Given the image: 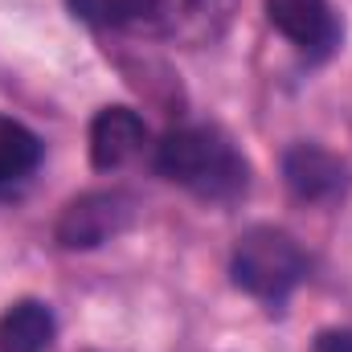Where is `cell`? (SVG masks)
I'll return each instance as SVG.
<instances>
[{"label":"cell","mask_w":352,"mask_h":352,"mask_svg":"<svg viewBox=\"0 0 352 352\" xmlns=\"http://www.w3.org/2000/svg\"><path fill=\"white\" fill-rule=\"evenodd\" d=\"M156 173L209 201H230L246 188L250 168L213 127H176L156 144Z\"/></svg>","instance_id":"cell-1"},{"label":"cell","mask_w":352,"mask_h":352,"mask_svg":"<svg viewBox=\"0 0 352 352\" xmlns=\"http://www.w3.org/2000/svg\"><path fill=\"white\" fill-rule=\"evenodd\" d=\"M230 274H234V283L246 295H254V299H263L270 307H278L307 278V254H303V246L287 230L254 226V230H246L238 238Z\"/></svg>","instance_id":"cell-2"},{"label":"cell","mask_w":352,"mask_h":352,"mask_svg":"<svg viewBox=\"0 0 352 352\" xmlns=\"http://www.w3.org/2000/svg\"><path fill=\"white\" fill-rule=\"evenodd\" d=\"M135 217V201L119 188H98L74 197L62 217H58V242L66 250H94L102 242H111L115 234H123Z\"/></svg>","instance_id":"cell-3"},{"label":"cell","mask_w":352,"mask_h":352,"mask_svg":"<svg viewBox=\"0 0 352 352\" xmlns=\"http://www.w3.org/2000/svg\"><path fill=\"white\" fill-rule=\"evenodd\" d=\"M234 4L238 0H152L144 25L180 45H209L226 33Z\"/></svg>","instance_id":"cell-4"},{"label":"cell","mask_w":352,"mask_h":352,"mask_svg":"<svg viewBox=\"0 0 352 352\" xmlns=\"http://www.w3.org/2000/svg\"><path fill=\"white\" fill-rule=\"evenodd\" d=\"M266 21L307 58H324L340 41V21L328 0H266Z\"/></svg>","instance_id":"cell-5"},{"label":"cell","mask_w":352,"mask_h":352,"mask_svg":"<svg viewBox=\"0 0 352 352\" xmlns=\"http://www.w3.org/2000/svg\"><path fill=\"white\" fill-rule=\"evenodd\" d=\"M148 144V127L131 107H102L90 123V164L98 173H115L135 160Z\"/></svg>","instance_id":"cell-6"},{"label":"cell","mask_w":352,"mask_h":352,"mask_svg":"<svg viewBox=\"0 0 352 352\" xmlns=\"http://www.w3.org/2000/svg\"><path fill=\"white\" fill-rule=\"evenodd\" d=\"M283 180H287V188H291L299 201H332V197L344 192L349 173H344V164H340L332 152H324L320 144H295V148H287V156H283Z\"/></svg>","instance_id":"cell-7"},{"label":"cell","mask_w":352,"mask_h":352,"mask_svg":"<svg viewBox=\"0 0 352 352\" xmlns=\"http://www.w3.org/2000/svg\"><path fill=\"white\" fill-rule=\"evenodd\" d=\"M54 344V311L37 299H21L0 316V352H45Z\"/></svg>","instance_id":"cell-8"},{"label":"cell","mask_w":352,"mask_h":352,"mask_svg":"<svg viewBox=\"0 0 352 352\" xmlns=\"http://www.w3.org/2000/svg\"><path fill=\"white\" fill-rule=\"evenodd\" d=\"M37 164H41V140L25 123L0 115V184L29 176Z\"/></svg>","instance_id":"cell-9"},{"label":"cell","mask_w":352,"mask_h":352,"mask_svg":"<svg viewBox=\"0 0 352 352\" xmlns=\"http://www.w3.org/2000/svg\"><path fill=\"white\" fill-rule=\"evenodd\" d=\"M152 0H70V12L98 29H123V25H144Z\"/></svg>","instance_id":"cell-10"},{"label":"cell","mask_w":352,"mask_h":352,"mask_svg":"<svg viewBox=\"0 0 352 352\" xmlns=\"http://www.w3.org/2000/svg\"><path fill=\"white\" fill-rule=\"evenodd\" d=\"M316 352H352V328H328L316 336Z\"/></svg>","instance_id":"cell-11"}]
</instances>
